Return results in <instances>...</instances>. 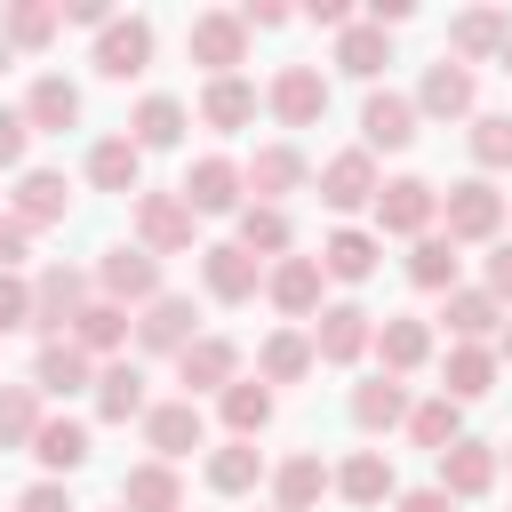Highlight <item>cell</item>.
I'll return each instance as SVG.
<instances>
[{
    "label": "cell",
    "mask_w": 512,
    "mask_h": 512,
    "mask_svg": "<svg viewBox=\"0 0 512 512\" xmlns=\"http://www.w3.org/2000/svg\"><path fill=\"white\" fill-rule=\"evenodd\" d=\"M320 496H328V464L320 456H288L272 472V512H312Z\"/></svg>",
    "instance_id": "cell-28"
},
{
    "label": "cell",
    "mask_w": 512,
    "mask_h": 512,
    "mask_svg": "<svg viewBox=\"0 0 512 512\" xmlns=\"http://www.w3.org/2000/svg\"><path fill=\"white\" fill-rule=\"evenodd\" d=\"M312 336H296V328H280V336H264V352H256V376L264 384H304L312 376Z\"/></svg>",
    "instance_id": "cell-31"
},
{
    "label": "cell",
    "mask_w": 512,
    "mask_h": 512,
    "mask_svg": "<svg viewBox=\"0 0 512 512\" xmlns=\"http://www.w3.org/2000/svg\"><path fill=\"white\" fill-rule=\"evenodd\" d=\"M8 328H32V288L16 280V272H0V336Z\"/></svg>",
    "instance_id": "cell-49"
},
{
    "label": "cell",
    "mask_w": 512,
    "mask_h": 512,
    "mask_svg": "<svg viewBox=\"0 0 512 512\" xmlns=\"http://www.w3.org/2000/svg\"><path fill=\"white\" fill-rule=\"evenodd\" d=\"M128 136H136V152L176 144V136H184V104H176V96H144V104H136V120H128Z\"/></svg>",
    "instance_id": "cell-41"
},
{
    "label": "cell",
    "mask_w": 512,
    "mask_h": 512,
    "mask_svg": "<svg viewBox=\"0 0 512 512\" xmlns=\"http://www.w3.org/2000/svg\"><path fill=\"white\" fill-rule=\"evenodd\" d=\"M184 48H192V64H208L216 80H232V64L248 56V24H240V8H208V16H192Z\"/></svg>",
    "instance_id": "cell-2"
},
{
    "label": "cell",
    "mask_w": 512,
    "mask_h": 512,
    "mask_svg": "<svg viewBox=\"0 0 512 512\" xmlns=\"http://www.w3.org/2000/svg\"><path fill=\"white\" fill-rule=\"evenodd\" d=\"M24 120H32V128H48V136H64V128L80 120V88H72L64 72H40V80H32V96H24Z\"/></svg>",
    "instance_id": "cell-25"
},
{
    "label": "cell",
    "mask_w": 512,
    "mask_h": 512,
    "mask_svg": "<svg viewBox=\"0 0 512 512\" xmlns=\"http://www.w3.org/2000/svg\"><path fill=\"white\" fill-rule=\"evenodd\" d=\"M376 192H384V176H376V152H336L328 168H320V200L336 208V216H352V208H376Z\"/></svg>",
    "instance_id": "cell-6"
},
{
    "label": "cell",
    "mask_w": 512,
    "mask_h": 512,
    "mask_svg": "<svg viewBox=\"0 0 512 512\" xmlns=\"http://www.w3.org/2000/svg\"><path fill=\"white\" fill-rule=\"evenodd\" d=\"M96 288H104V304H152L160 296V256L152 248H104V264H96Z\"/></svg>",
    "instance_id": "cell-5"
},
{
    "label": "cell",
    "mask_w": 512,
    "mask_h": 512,
    "mask_svg": "<svg viewBox=\"0 0 512 512\" xmlns=\"http://www.w3.org/2000/svg\"><path fill=\"white\" fill-rule=\"evenodd\" d=\"M408 280H416V288H456V240H448V232H424V240L408 248Z\"/></svg>",
    "instance_id": "cell-44"
},
{
    "label": "cell",
    "mask_w": 512,
    "mask_h": 512,
    "mask_svg": "<svg viewBox=\"0 0 512 512\" xmlns=\"http://www.w3.org/2000/svg\"><path fill=\"white\" fill-rule=\"evenodd\" d=\"M488 296H496V304H512V240H496V248H488Z\"/></svg>",
    "instance_id": "cell-52"
},
{
    "label": "cell",
    "mask_w": 512,
    "mask_h": 512,
    "mask_svg": "<svg viewBox=\"0 0 512 512\" xmlns=\"http://www.w3.org/2000/svg\"><path fill=\"white\" fill-rule=\"evenodd\" d=\"M368 344H376V320L360 304H320V320H312V352L320 360H360Z\"/></svg>",
    "instance_id": "cell-17"
},
{
    "label": "cell",
    "mask_w": 512,
    "mask_h": 512,
    "mask_svg": "<svg viewBox=\"0 0 512 512\" xmlns=\"http://www.w3.org/2000/svg\"><path fill=\"white\" fill-rule=\"evenodd\" d=\"M240 24H248V32H280V24H288V8H280V0H248V8H240Z\"/></svg>",
    "instance_id": "cell-53"
},
{
    "label": "cell",
    "mask_w": 512,
    "mask_h": 512,
    "mask_svg": "<svg viewBox=\"0 0 512 512\" xmlns=\"http://www.w3.org/2000/svg\"><path fill=\"white\" fill-rule=\"evenodd\" d=\"M408 440H416V448H432V456H440V448H456V440H464V408H456L448 392H440V400H416V408H408Z\"/></svg>",
    "instance_id": "cell-34"
},
{
    "label": "cell",
    "mask_w": 512,
    "mask_h": 512,
    "mask_svg": "<svg viewBox=\"0 0 512 512\" xmlns=\"http://www.w3.org/2000/svg\"><path fill=\"white\" fill-rule=\"evenodd\" d=\"M440 216H448V240H496V224H504V192H496L488 176H464V184L440 192Z\"/></svg>",
    "instance_id": "cell-1"
},
{
    "label": "cell",
    "mask_w": 512,
    "mask_h": 512,
    "mask_svg": "<svg viewBox=\"0 0 512 512\" xmlns=\"http://www.w3.org/2000/svg\"><path fill=\"white\" fill-rule=\"evenodd\" d=\"M120 512H184V480H176V464H136V472H120Z\"/></svg>",
    "instance_id": "cell-20"
},
{
    "label": "cell",
    "mask_w": 512,
    "mask_h": 512,
    "mask_svg": "<svg viewBox=\"0 0 512 512\" xmlns=\"http://www.w3.org/2000/svg\"><path fill=\"white\" fill-rule=\"evenodd\" d=\"M176 376H184V400H192V392H232V384H240V344L200 336V344L176 352Z\"/></svg>",
    "instance_id": "cell-14"
},
{
    "label": "cell",
    "mask_w": 512,
    "mask_h": 512,
    "mask_svg": "<svg viewBox=\"0 0 512 512\" xmlns=\"http://www.w3.org/2000/svg\"><path fill=\"white\" fill-rule=\"evenodd\" d=\"M264 104H272L280 128H312V120L328 112V80H320L312 64H280V80L264 88Z\"/></svg>",
    "instance_id": "cell-8"
},
{
    "label": "cell",
    "mask_w": 512,
    "mask_h": 512,
    "mask_svg": "<svg viewBox=\"0 0 512 512\" xmlns=\"http://www.w3.org/2000/svg\"><path fill=\"white\" fill-rule=\"evenodd\" d=\"M200 120H208V128H248V120H256V88H248L240 72H232V80H208V88H200Z\"/></svg>",
    "instance_id": "cell-37"
},
{
    "label": "cell",
    "mask_w": 512,
    "mask_h": 512,
    "mask_svg": "<svg viewBox=\"0 0 512 512\" xmlns=\"http://www.w3.org/2000/svg\"><path fill=\"white\" fill-rule=\"evenodd\" d=\"M504 72H512V40H504Z\"/></svg>",
    "instance_id": "cell-57"
},
{
    "label": "cell",
    "mask_w": 512,
    "mask_h": 512,
    "mask_svg": "<svg viewBox=\"0 0 512 512\" xmlns=\"http://www.w3.org/2000/svg\"><path fill=\"white\" fill-rule=\"evenodd\" d=\"M472 160L480 168H512V112H480L472 120Z\"/></svg>",
    "instance_id": "cell-48"
},
{
    "label": "cell",
    "mask_w": 512,
    "mask_h": 512,
    "mask_svg": "<svg viewBox=\"0 0 512 512\" xmlns=\"http://www.w3.org/2000/svg\"><path fill=\"white\" fill-rule=\"evenodd\" d=\"M32 384H40V400H72V392H88V384H96V360H88L72 336H48V344H40V360H32Z\"/></svg>",
    "instance_id": "cell-15"
},
{
    "label": "cell",
    "mask_w": 512,
    "mask_h": 512,
    "mask_svg": "<svg viewBox=\"0 0 512 512\" xmlns=\"http://www.w3.org/2000/svg\"><path fill=\"white\" fill-rule=\"evenodd\" d=\"M152 64V24L144 16H112L104 32H96V72L104 80H136Z\"/></svg>",
    "instance_id": "cell-11"
},
{
    "label": "cell",
    "mask_w": 512,
    "mask_h": 512,
    "mask_svg": "<svg viewBox=\"0 0 512 512\" xmlns=\"http://www.w3.org/2000/svg\"><path fill=\"white\" fill-rule=\"evenodd\" d=\"M56 24H64V8H48V0H32V8H8V24H0V40H16V48H48V40H56Z\"/></svg>",
    "instance_id": "cell-47"
},
{
    "label": "cell",
    "mask_w": 512,
    "mask_h": 512,
    "mask_svg": "<svg viewBox=\"0 0 512 512\" xmlns=\"http://www.w3.org/2000/svg\"><path fill=\"white\" fill-rule=\"evenodd\" d=\"M416 112H432V120H464V112H472V64L440 56V64L424 72V88H416Z\"/></svg>",
    "instance_id": "cell-21"
},
{
    "label": "cell",
    "mask_w": 512,
    "mask_h": 512,
    "mask_svg": "<svg viewBox=\"0 0 512 512\" xmlns=\"http://www.w3.org/2000/svg\"><path fill=\"white\" fill-rule=\"evenodd\" d=\"M136 176H144L136 136H104V144L88 152V184H96V192H136Z\"/></svg>",
    "instance_id": "cell-30"
},
{
    "label": "cell",
    "mask_w": 512,
    "mask_h": 512,
    "mask_svg": "<svg viewBox=\"0 0 512 512\" xmlns=\"http://www.w3.org/2000/svg\"><path fill=\"white\" fill-rule=\"evenodd\" d=\"M504 456H512V448H504Z\"/></svg>",
    "instance_id": "cell-59"
},
{
    "label": "cell",
    "mask_w": 512,
    "mask_h": 512,
    "mask_svg": "<svg viewBox=\"0 0 512 512\" xmlns=\"http://www.w3.org/2000/svg\"><path fill=\"white\" fill-rule=\"evenodd\" d=\"M392 64V40L376 32V24H344L336 32V72H352V80H376Z\"/></svg>",
    "instance_id": "cell-32"
},
{
    "label": "cell",
    "mask_w": 512,
    "mask_h": 512,
    "mask_svg": "<svg viewBox=\"0 0 512 512\" xmlns=\"http://www.w3.org/2000/svg\"><path fill=\"white\" fill-rule=\"evenodd\" d=\"M24 136H32V120L0 104V168H16V160H24Z\"/></svg>",
    "instance_id": "cell-50"
},
{
    "label": "cell",
    "mask_w": 512,
    "mask_h": 512,
    "mask_svg": "<svg viewBox=\"0 0 512 512\" xmlns=\"http://www.w3.org/2000/svg\"><path fill=\"white\" fill-rule=\"evenodd\" d=\"M16 512H72V496H64V480H32L16 496Z\"/></svg>",
    "instance_id": "cell-51"
},
{
    "label": "cell",
    "mask_w": 512,
    "mask_h": 512,
    "mask_svg": "<svg viewBox=\"0 0 512 512\" xmlns=\"http://www.w3.org/2000/svg\"><path fill=\"white\" fill-rule=\"evenodd\" d=\"M424 352H432V328H424V320L392 312V320L376 328V360H384V376H408V368H424Z\"/></svg>",
    "instance_id": "cell-27"
},
{
    "label": "cell",
    "mask_w": 512,
    "mask_h": 512,
    "mask_svg": "<svg viewBox=\"0 0 512 512\" xmlns=\"http://www.w3.org/2000/svg\"><path fill=\"white\" fill-rule=\"evenodd\" d=\"M40 424V384H0V448H32Z\"/></svg>",
    "instance_id": "cell-36"
},
{
    "label": "cell",
    "mask_w": 512,
    "mask_h": 512,
    "mask_svg": "<svg viewBox=\"0 0 512 512\" xmlns=\"http://www.w3.org/2000/svg\"><path fill=\"white\" fill-rule=\"evenodd\" d=\"M400 144H416V104L392 96V88H376L360 104V152H400Z\"/></svg>",
    "instance_id": "cell-16"
},
{
    "label": "cell",
    "mask_w": 512,
    "mask_h": 512,
    "mask_svg": "<svg viewBox=\"0 0 512 512\" xmlns=\"http://www.w3.org/2000/svg\"><path fill=\"white\" fill-rule=\"evenodd\" d=\"M504 352H512V328H504Z\"/></svg>",
    "instance_id": "cell-58"
},
{
    "label": "cell",
    "mask_w": 512,
    "mask_h": 512,
    "mask_svg": "<svg viewBox=\"0 0 512 512\" xmlns=\"http://www.w3.org/2000/svg\"><path fill=\"white\" fill-rule=\"evenodd\" d=\"M224 424H232V440H256V432L272 424V384H264V376H240V384L224 392Z\"/></svg>",
    "instance_id": "cell-39"
},
{
    "label": "cell",
    "mask_w": 512,
    "mask_h": 512,
    "mask_svg": "<svg viewBox=\"0 0 512 512\" xmlns=\"http://www.w3.org/2000/svg\"><path fill=\"white\" fill-rule=\"evenodd\" d=\"M200 280H208L216 304H248V296L264 288V264H256L240 240H216V248H200Z\"/></svg>",
    "instance_id": "cell-9"
},
{
    "label": "cell",
    "mask_w": 512,
    "mask_h": 512,
    "mask_svg": "<svg viewBox=\"0 0 512 512\" xmlns=\"http://www.w3.org/2000/svg\"><path fill=\"white\" fill-rule=\"evenodd\" d=\"M136 248H152V256L192 248V208H184V192H136Z\"/></svg>",
    "instance_id": "cell-7"
},
{
    "label": "cell",
    "mask_w": 512,
    "mask_h": 512,
    "mask_svg": "<svg viewBox=\"0 0 512 512\" xmlns=\"http://www.w3.org/2000/svg\"><path fill=\"white\" fill-rule=\"evenodd\" d=\"M408 408H416V400H408L400 376H368V384L352 392V424H360V432H392V424H408Z\"/></svg>",
    "instance_id": "cell-24"
},
{
    "label": "cell",
    "mask_w": 512,
    "mask_h": 512,
    "mask_svg": "<svg viewBox=\"0 0 512 512\" xmlns=\"http://www.w3.org/2000/svg\"><path fill=\"white\" fill-rule=\"evenodd\" d=\"M240 248H248L256 264H264V256H288V216H280V208H264V200H256V208H240Z\"/></svg>",
    "instance_id": "cell-46"
},
{
    "label": "cell",
    "mask_w": 512,
    "mask_h": 512,
    "mask_svg": "<svg viewBox=\"0 0 512 512\" xmlns=\"http://www.w3.org/2000/svg\"><path fill=\"white\" fill-rule=\"evenodd\" d=\"M72 344H80L88 360H104V352H120V344H128V312H120V304H88V312L72 320Z\"/></svg>",
    "instance_id": "cell-43"
},
{
    "label": "cell",
    "mask_w": 512,
    "mask_h": 512,
    "mask_svg": "<svg viewBox=\"0 0 512 512\" xmlns=\"http://www.w3.org/2000/svg\"><path fill=\"white\" fill-rule=\"evenodd\" d=\"M240 176H248V192L272 208L280 192H296V184H304V152H296V144H264V152L240 168Z\"/></svg>",
    "instance_id": "cell-26"
},
{
    "label": "cell",
    "mask_w": 512,
    "mask_h": 512,
    "mask_svg": "<svg viewBox=\"0 0 512 512\" xmlns=\"http://www.w3.org/2000/svg\"><path fill=\"white\" fill-rule=\"evenodd\" d=\"M320 272H328V280H368V272H376V232H328Z\"/></svg>",
    "instance_id": "cell-42"
},
{
    "label": "cell",
    "mask_w": 512,
    "mask_h": 512,
    "mask_svg": "<svg viewBox=\"0 0 512 512\" xmlns=\"http://www.w3.org/2000/svg\"><path fill=\"white\" fill-rule=\"evenodd\" d=\"M88 312V272H72V264H48L40 280H32V328H72Z\"/></svg>",
    "instance_id": "cell-10"
},
{
    "label": "cell",
    "mask_w": 512,
    "mask_h": 512,
    "mask_svg": "<svg viewBox=\"0 0 512 512\" xmlns=\"http://www.w3.org/2000/svg\"><path fill=\"white\" fill-rule=\"evenodd\" d=\"M432 216H440V192H432L424 176H392V184L376 192V232L424 240V232H432Z\"/></svg>",
    "instance_id": "cell-4"
},
{
    "label": "cell",
    "mask_w": 512,
    "mask_h": 512,
    "mask_svg": "<svg viewBox=\"0 0 512 512\" xmlns=\"http://www.w3.org/2000/svg\"><path fill=\"white\" fill-rule=\"evenodd\" d=\"M440 320H448V336H456V344H480V336L504 320V304H496L488 288H448V312H440Z\"/></svg>",
    "instance_id": "cell-33"
},
{
    "label": "cell",
    "mask_w": 512,
    "mask_h": 512,
    "mask_svg": "<svg viewBox=\"0 0 512 512\" xmlns=\"http://www.w3.org/2000/svg\"><path fill=\"white\" fill-rule=\"evenodd\" d=\"M144 440H152L160 464H176V456H192V448L208 440V424H200L192 400H160V408H144Z\"/></svg>",
    "instance_id": "cell-18"
},
{
    "label": "cell",
    "mask_w": 512,
    "mask_h": 512,
    "mask_svg": "<svg viewBox=\"0 0 512 512\" xmlns=\"http://www.w3.org/2000/svg\"><path fill=\"white\" fill-rule=\"evenodd\" d=\"M96 416H104V424L144 416V368H136V360H104V368H96Z\"/></svg>",
    "instance_id": "cell-23"
},
{
    "label": "cell",
    "mask_w": 512,
    "mask_h": 512,
    "mask_svg": "<svg viewBox=\"0 0 512 512\" xmlns=\"http://www.w3.org/2000/svg\"><path fill=\"white\" fill-rule=\"evenodd\" d=\"M64 208H72V184H64L56 168H32V176L16 184V224H24V232H40V224H64Z\"/></svg>",
    "instance_id": "cell-22"
},
{
    "label": "cell",
    "mask_w": 512,
    "mask_h": 512,
    "mask_svg": "<svg viewBox=\"0 0 512 512\" xmlns=\"http://www.w3.org/2000/svg\"><path fill=\"white\" fill-rule=\"evenodd\" d=\"M488 384H496V352H488V344H456V352H448V384H440V392L464 408V400H480Z\"/></svg>",
    "instance_id": "cell-38"
},
{
    "label": "cell",
    "mask_w": 512,
    "mask_h": 512,
    "mask_svg": "<svg viewBox=\"0 0 512 512\" xmlns=\"http://www.w3.org/2000/svg\"><path fill=\"white\" fill-rule=\"evenodd\" d=\"M504 40H512V16H504V8H472V16H456V32H448L456 64H472V56H504Z\"/></svg>",
    "instance_id": "cell-29"
},
{
    "label": "cell",
    "mask_w": 512,
    "mask_h": 512,
    "mask_svg": "<svg viewBox=\"0 0 512 512\" xmlns=\"http://www.w3.org/2000/svg\"><path fill=\"white\" fill-rule=\"evenodd\" d=\"M264 480V456H256V440H224L216 456H208V488L216 496H248Z\"/></svg>",
    "instance_id": "cell-35"
},
{
    "label": "cell",
    "mask_w": 512,
    "mask_h": 512,
    "mask_svg": "<svg viewBox=\"0 0 512 512\" xmlns=\"http://www.w3.org/2000/svg\"><path fill=\"white\" fill-rule=\"evenodd\" d=\"M312 24H328V32H344V24H352V8H344V0H312Z\"/></svg>",
    "instance_id": "cell-56"
},
{
    "label": "cell",
    "mask_w": 512,
    "mask_h": 512,
    "mask_svg": "<svg viewBox=\"0 0 512 512\" xmlns=\"http://www.w3.org/2000/svg\"><path fill=\"white\" fill-rule=\"evenodd\" d=\"M136 344H144V352H184V344H200L192 296H152V304L136 312Z\"/></svg>",
    "instance_id": "cell-13"
},
{
    "label": "cell",
    "mask_w": 512,
    "mask_h": 512,
    "mask_svg": "<svg viewBox=\"0 0 512 512\" xmlns=\"http://www.w3.org/2000/svg\"><path fill=\"white\" fill-rule=\"evenodd\" d=\"M32 456H40L48 472H80V464H88V424L48 416V424H40V440H32Z\"/></svg>",
    "instance_id": "cell-40"
},
{
    "label": "cell",
    "mask_w": 512,
    "mask_h": 512,
    "mask_svg": "<svg viewBox=\"0 0 512 512\" xmlns=\"http://www.w3.org/2000/svg\"><path fill=\"white\" fill-rule=\"evenodd\" d=\"M336 488H344L352 504H384V496H392V464H384V448H360V456L336 472Z\"/></svg>",
    "instance_id": "cell-45"
},
{
    "label": "cell",
    "mask_w": 512,
    "mask_h": 512,
    "mask_svg": "<svg viewBox=\"0 0 512 512\" xmlns=\"http://www.w3.org/2000/svg\"><path fill=\"white\" fill-rule=\"evenodd\" d=\"M176 192H184V208H192V216H240L248 176H240L224 152H208V160H192V168H184V184H176Z\"/></svg>",
    "instance_id": "cell-3"
},
{
    "label": "cell",
    "mask_w": 512,
    "mask_h": 512,
    "mask_svg": "<svg viewBox=\"0 0 512 512\" xmlns=\"http://www.w3.org/2000/svg\"><path fill=\"white\" fill-rule=\"evenodd\" d=\"M392 512H456V496H440V488H408V496H392Z\"/></svg>",
    "instance_id": "cell-55"
},
{
    "label": "cell",
    "mask_w": 512,
    "mask_h": 512,
    "mask_svg": "<svg viewBox=\"0 0 512 512\" xmlns=\"http://www.w3.org/2000/svg\"><path fill=\"white\" fill-rule=\"evenodd\" d=\"M496 488V448L488 440H456V448H440V496H488Z\"/></svg>",
    "instance_id": "cell-19"
},
{
    "label": "cell",
    "mask_w": 512,
    "mask_h": 512,
    "mask_svg": "<svg viewBox=\"0 0 512 512\" xmlns=\"http://www.w3.org/2000/svg\"><path fill=\"white\" fill-rule=\"evenodd\" d=\"M24 240H32V232H24L16 216H0V272H16V264H24Z\"/></svg>",
    "instance_id": "cell-54"
},
{
    "label": "cell",
    "mask_w": 512,
    "mask_h": 512,
    "mask_svg": "<svg viewBox=\"0 0 512 512\" xmlns=\"http://www.w3.org/2000/svg\"><path fill=\"white\" fill-rule=\"evenodd\" d=\"M320 256H280L272 272H264V296L288 312V320H320Z\"/></svg>",
    "instance_id": "cell-12"
}]
</instances>
